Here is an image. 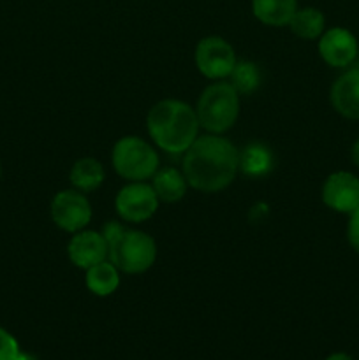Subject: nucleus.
<instances>
[{"label":"nucleus","instance_id":"f257e3e1","mask_svg":"<svg viewBox=\"0 0 359 360\" xmlns=\"http://www.w3.org/2000/svg\"><path fill=\"white\" fill-rule=\"evenodd\" d=\"M239 171V151L220 134L197 137L183 153L182 172L192 188L215 193L227 188Z\"/></svg>","mask_w":359,"mask_h":360},{"label":"nucleus","instance_id":"f03ea898","mask_svg":"<svg viewBox=\"0 0 359 360\" xmlns=\"http://www.w3.org/2000/svg\"><path fill=\"white\" fill-rule=\"evenodd\" d=\"M146 129L151 141L171 155L185 153L197 139L201 125L196 109L183 101L165 98L148 111Z\"/></svg>","mask_w":359,"mask_h":360},{"label":"nucleus","instance_id":"7ed1b4c3","mask_svg":"<svg viewBox=\"0 0 359 360\" xmlns=\"http://www.w3.org/2000/svg\"><path fill=\"white\" fill-rule=\"evenodd\" d=\"M201 129L208 134H224L232 129L239 115V94L231 83L217 81L204 88L196 108Z\"/></svg>","mask_w":359,"mask_h":360},{"label":"nucleus","instance_id":"20e7f679","mask_svg":"<svg viewBox=\"0 0 359 360\" xmlns=\"http://www.w3.org/2000/svg\"><path fill=\"white\" fill-rule=\"evenodd\" d=\"M109 262L127 274H141L150 269L157 259V245L151 236L141 231L123 229L108 243Z\"/></svg>","mask_w":359,"mask_h":360},{"label":"nucleus","instance_id":"39448f33","mask_svg":"<svg viewBox=\"0 0 359 360\" xmlns=\"http://www.w3.org/2000/svg\"><path fill=\"white\" fill-rule=\"evenodd\" d=\"M111 162L118 176L129 181H146L158 171V155L150 143L136 136H127L113 146Z\"/></svg>","mask_w":359,"mask_h":360},{"label":"nucleus","instance_id":"423d86ee","mask_svg":"<svg viewBox=\"0 0 359 360\" xmlns=\"http://www.w3.org/2000/svg\"><path fill=\"white\" fill-rule=\"evenodd\" d=\"M194 58H196L199 72L213 81H222L231 76L232 69L238 62L234 48L225 39L217 37V35L201 39L196 53H194Z\"/></svg>","mask_w":359,"mask_h":360},{"label":"nucleus","instance_id":"0eeeda50","mask_svg":"<svg viewBox=\"0 0 359 360\" xmlns=\"http://www.w3.org/2000/svg\"><path fill=\"white\" fill-rule=\"evenodd\" d=\"M158 200L153 186L144 181H130L123 186L115 199L118 217L129 224H141L151 218L157 211Z\"/></svg>","mask_w":359,"mask_h":360},{"label":"nucleus","instance_id":"6e6552de","mask_svg":"<svg viewBox=\"0 0 359 360\" xmlns=\"http://www.w3.org/2000/svg\"><path fill=\"white\" fill-rule=\"evenodd\" d=\"M53 224L62 231L76 234L92 220V206L80 190H62L51 200Z\"/></svg>","mask_w":359,"mask_h":360},{"label":"nucleus","instance_id":"1a4fd4ad","mask_svg":"<svg viewBox=\"0 0 359 360\" xmlns=\"http://www.w3.org/2000/svg\"><path fill=\"white\" fill-rule=\"evenodd\" d=\"M322 200L329 210L351 214L359 207V178L347 171L333 172L324 181Z\"/></svg>","mask_w":359,"mask_h":360},{"label":"nucleus","instance_id":"9d476101","mask_svg":"<svg viewBox=\"0 0 359 360\" xmlns=\"http://www.w3.org/2000/svg\"><path fill=\"white\" fill-rule=\"evenodd\" d=\"M319 55L327 65L336 67V69L348 67L359 55L358 41L347 28H329L320 35Z\"/></svg>","mask_w":359,"mask_h":360},{"label":"nucleus","instance_id":"9b49d317","mask_svg":"<svg viewBox=\"0 0 359 360\" xmlns=\"http://www.w3.org/2000/svg\"><path fill=\"white\" fill-rule=\"evenodd\" d=\"M109 246L102 232L80 231L70 238L67 246V255L70 262L80 269H90L95 264L108 260Z\"/></svg>","mask_w":359,"mask_h":360},{"label":"nucleus","instance_id":"f8f14e48","mask_svg":"<svg viewBox=\"0 0 359 360\" xmlns=\"http://www.w3.org/2000/svg\"><path fill=\"white\" fill-rule=\"evenodd\" d=\"M331 105L338 115L359 120V67L348 69L331 86Z\"/></svg>","mask_w":359,"mask_h":360},{"label":"nucleus","instance_id":"ddd939ff","mask_svg":"<svg viewBox=\"0 0 359 360\" xmlns=\"http://www.w3.org/2000/svg\"><path fill=\"white\" fill-rule=\"evenodd\" d=\"M151 186H153L160 202L175 204L185 197L189 183H187L183 172H180L178 169L162 167L153 174Z\"/></svg>","mask_w":359,"mask_h":360},{"label":"nucleus","instance_id":"4468645a","mask_svg":"<svg viewBox=\"0 0 359 360\" xmlns=\"http://www.w3.org/2000/svg\"><path fill=\"white\" fill-rule=\"evenodd\" d=\"M253 16L267 27H285L298 11L296 0H252Z\"/></svg>","mask_w":359,"mask_h":360},{"label":"nucleus","instance_id":"2eb2a0df","mask_svg":"<svg viewBox=\"0 0 359 360\" xmlns=\"http://www.w3.org/2000/svg\"><path fill=\"white\" fill-rule=\"evenodd\" d=\"M84 281L92 294L99 295V297H108V295L115 294L116 288L120 287V271L115 264L109 262V259L102 260L87 269Z\"/></svg>","mask_w":359,"mask_h":360},{"label":"nucleus","instance_id":"dca6fc26","mask_svg":"<svg viewBox=\"0 0 359 360\" xmlns=\"http://www.w3.org/2000/svg\"><path fill=\"white\" fill-rule=\"evenodd\" d=\"M273 169V153L263 143L246 144L239 151V171L250 178L266 176Z\"/></svg>","mask_w":359,"mask_h":360},{"label":"nucleus","instance_id":"f3484780","mask_svg":"<svg viewBox=\"0 0 359 360\" xmlns=\"http://www.w3.org/2000/svg\"><path fill=\"white\" fill-rule=\"evenodd\" d=\"M70 183L80 192H94L104 183V167L95 158H80L70 169Z\"/></svg>","mask_w":359,"mask_h":360},{"label":"nucleus","instance_id":"a211bd4d","mask_svg":"<svg viewBox=\"0 0 359 360\" xmlns=\"http://www.w3.org/2000/svg\"><path fill=\"white\" fill-rule=\"evenodd\" d=\"M292 34L298 35L299 39L305 41H313L319 39L324 34V27H326V18L319 9L313 7H305V9H298L294 16L289 21Z\"/></svg>","mask_w":359,"mask_h":360},{"label":"nucleus","instance_id":"6ab92c4d","mask_svg":"<svg viewBox=\"0 0 359 360\" xmlns=\"http://www.w3.org/2000/svg\"><path fill=\"white\" fill-rule=\"evenodd\" d=\"M229 79H231V86L234 88L239 95H250L259 88L260 69L257 67V63L248 62V60L236 62Z\"/></svg>","mask_w":359,"mask_h":360},{"label":"nucleus","instance_id":"aec40b11","mask_svg":"<svg viewBox=\"0 0 359 360\" xmlns=\"http://www.w3.org/2000/svg\"><path fill=\"white\" fill-rule=\"evenodd\" d=\"M18 355H20L18 341L14 340L13 334L0 327V360H16Z\"/></svg>","mask_w":359,"mask_h":360},{"label":"nucleus","instance_id":"412c9836","mask_svg":"<svg viewBox=\"0 0 359 360\" xmlns=\"http://www.w3.org/2000/svg\"><path fill=\"white\" fill-rule=\"evenodd\" d=\"M347 238L352 248L359 253V207L351 213V220H348L347 227Z\"/></svg>","mask_w":359,"mask_h":360},{"label":"nucleus","instance_id":"4be33fe9","mask_svg":"<svg viewBox=\"0 0 359 360\" xmlns=\"http://www.w3.org/2000/svg\"><path fill=\"white\" fill-rule=\"evenodd\" d=\"M352 160H354V164L359 167V139L355 141L354 146H352Z\"/></svg>","mask_w":359,"mask_h":360},{"label":"nucleus","instance_id":"5701e85b","mask_svg":"<svg viewBox=\"0 0 359 360\" xmlns=\"http://www.w3.org/2000/svg\"><path fill=\"white\" fill-rule=\"evenodd\" d=\"M326 360H354V359L348 357L347 354H333V355H329Z\"/></svg>","mask_w":359,"mask_h":360},{"label":"nucleus","instance_id":"b1692460","mask_svg":"<svg viewBox=\"0 0 359 360\" xmlns=\"http://www.w3.org/2000/svg\"><path fill=\"white\" fill-rule=\"evenodd\" d=\"M16 360H37V357H34L32 354H21L20 352V355H18Z\"/></svg>","mask_w":359,"mask_h":360},{"label":"nucleus","instance_id":"393cba45","mask_svg":"<svg viewBox=\"0 0 359 360\" xmlns=\"http://www.w3.org/2000/svg\"><path fill=\"white\" fill-rule=\"evenodd\" d=\"M0 174H2V167H0Z\"/></svg>","mask_w":359,"mask_h":360}]
</instances>
